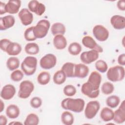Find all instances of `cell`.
Returning a JSON list of instances; mask_svg holds the SVG:
<instances>
[{"instance_id": "obj_4", "label": "cell", "mask_w": 125, "mask_h": 125, "mask_svg": "<svg viewBox=\"0 0 125 125\" xmlns=\"http://www.w3.org/2000/svg\"><path fill=\"white\" fill-rule=\"evenodd\" d=\"M50 22L46 20H42L38 22L36 25L33 27V32L37 39H42L45 37L49 29Z\"/></svg>"}, {"instance_id": "obj_44", "label": "cell", "mask_w": 125, "mask_h": 125, "mask_svg": "<svg viewBox=\"0 0 125 125\" xmlns=\"http://www.w3.org/2000/svg\"><path fill=\"white\" fill-rule=\"evenodd\" d=\"M5 5L6 4L5 3H3L2 1L0 2V15L6 13L5 11Z\"/></svg>"}, {"instance_id": "obj_30", "label": "cell", "mask_w": 125, "mask_h": 125, "mask_svg": "<svg viewBox=\"0 0 125 125\" xmlns=\"http://www.w3.org/2000/svg\"><path fill=\"white\" fill-rule=\"evenodd\" d=\"M61 121L65 125H71L73 124L74 118L73 114L69 111H64L61 115Z\"/></svg>"}, {"instance_id": "obj_40", "label": "cell", "mask_w": 125, "mask_h": 125, "mask_svg": "<svg viewBox=\"0 0 125 125\" xmlns=\"http://www.w3.org/2000/svg\"><path fill=\"white\" fill-rule=\"evenodd\" d=\"M30 104L33 108H38L42 105V100L39 97H34L30 100Z\"/></svg>"}, {"instance_id": "obj_34", "label": "cell", "mask_w": 125, "mask_h": 125, "mask_svg": "<svg viewBox=\"0 0 125 125\" xmlns=\"http://www.w3.org/2000/svg\"><path fill=\"white\" fill-rule=\"evenodd\" d=\"M39 123V118L38 116L34 113L28 114L24 122L25 125H37Z\"/></svg>"}, {"instance_id": "obj_45", "label": "cell", "mask_w": 125, "mask_h": 125, "mask_svg": "<svg viewBox=\"0 0 125 125\" xmlns=\"http://www.w3.org/2000/svg\"><path fill=\"white\" fill-rule=\"evenodd\" d=\"M7 123V118L4 115H0V124L1 125H6Z\"/></svg>"}, {"instance_id": "obj_43", "label": "cell", "mask_w": 125, "mask_h": 125, "mask_svg": "<svg viewBox=\"0 0 125 125\" xmlns=\"http://www.w3.org/2000/svg\"><path fill=\"white\" fill-rule=\"evenodd\" d=\"M117 6L118 9L122 11L125 10V1L124 0H120L117 2Z\"/></svg>"}, {"instance_id": "obj_13", "label": "cell", "mask_w": 125, "mask_h": 125, "mask_svg": "<svg viewBox=\"0 0 125 125\" xmlns=\"http://www.w3.org/2000/svg\"><path fill=\"white\" fill-rule=\"evenodd\" d=\"M18 17L21 23L24 26L30 25L33 21V14L26 8L21 9L19 12Z\"/></svg>"}, {"instance_id": "obj_46", "label": "cell", "mask_w": 125, "mask_h": 125, "mask_svg": "<svg viewBox=\"0 0 125 125\" xmlns=\"http://www.w3.org/2000/svg\"><path fill=\"white\" fill-rule=\"evenodd\" d=\"M0 112H1L3 109H4V103H3V101L2 100H0Z\"/></svg>"}, {"instance_id": "obj_18", "label": "cell", "mask_w": 125, "mask_h": 125, "mask_svg": "<svg viewBox=\"0 0 125 125\" xmlns=\"http://www.w3.org/2000/svg\"><path fill=\"white\" fill-rule=\"evenodd\" d=\"M110 23L113 28L116 29H124L125 27V18L118 15H114L110 19Z\"/></svg>"}, {"instance_id": "obj_23", "label": "cell", "mask_w": 125, "mask_h": 125, "mask_svg": "<svg viewBox=\"0 0 125 125\" xmlns=\"http://www.w3.org/2000/svg\"><path fill=\"white\" fill-rule=\"evenodd\" d=\"M20 110L18 106L14 104L9 105L6 109V114L10 119H16L19 117Z\"/></svg>"}, {"instance_id": "obj_47", "label": "cell", "mask_w": 125, "mask_h": 125, "mask_svg": "<svg viewBox=\"0 0 125 125\" xmlns=\"http://www.w3.org/2000/svg\"><path fill=\"white\" fill-rule=\"evenodd\" d=\"M13 124H22L21 123H20V122H11V123H10L9 124V125H13Z\"/></svg>"}, {"instance_id": "obj_39", "label": "cell", "mask_w": 125, "mask_h": 125, "mask_svg": "<svg viewBox=\"0 0 125 125\" xmlns=\"http://www.w3.org/2000/svg\"><path fill=\"white\" fill-rule=\"evenodd\" d=\"M23 77V73L19 69H16L11 74V79L14 82H19L21 81Z\"/></svg>"}, {"instance_id": "obj_9", "label": "cell", "mask_w": 125, "mask_h": 125, "mask_svg": "<svg viewBox=\"0 0 125 125\" xmlns=\"http://www.w3.org/2000/svg\"><path fill=\"white\" fill-rule=\"evenodd\" d=\"M83 44L86 47L91 50H95L98 53H102L103 51V48L97 43L92 37L89 36H85L83 37L82 40Z\"/></svg>"}, {"instance_id": "obj_19", "label": "cell", "mask_w": 125, "mask_h": 125, "mask_svg": "<svg viewBox=\"0 0 125 125\" xmlns=\"http://www.w3.org/2000/svg\"><path fill=\"white\" fill-rule=\"evenodd\" d=\"M21 6V1L19 0H10L5 5L6 13L11 14L17 13Z\"/></svg>"}, {"instance_id": "obj_41", "label": "cell", "mask_w": 125, "mask_h": 125, "mask_svg": "<svg viewBox=\"0 0 125 125\" xmlns=\"http://www.w3.org/2000/svg\"><path fill=\"white\" fill-rule=\"evenodd\" d=\"M11 41L7 39H3L0 41V48L1 50L5 52L6 48Z\"/></svg>"}, {"instance_id": "obj_22", "label": "cell", "mask_w": 125, "mask_h": 125, "mask_svg": "<svg viewBox=\"0 0 125 125\" xmlns=\"http://www.w3.org/2000/svg\"><path fill=\"white\" fill-rule=\"evenodd\" d=\"M53 44L58 50L63 49L67 45L66 39L62 35H56L53 38Z\"/></svg>"}, {"instance_id": "obj_33", "label": "cell", "mask_w": 125, "mask_h": 125, "mask_svg": "<svg viewBox=\"0 0 125 125\" xmlns=\"http://www.w3.org/2000/svg\"><path fill=\"white\" fill-rule=\"evenodd\" d=\"M120 102V98L116 95H112L107 98L106 104L107 105L111 108H114L116 107Z\"/></svg>"}, {"instance_id": "obj_12", "label": "cell", "mask_w": 125, "mask_h": 125, "mask_svg": "<svg viewBox=\"0 0 125 125\" xmlns=\"http://www.w3.org/2000/svg\"><path fill=\"white\" fill-rule=\"evenodd\" d=\"M28 7L30 11L35 13L38 16H42L45 11V6L38 0H33L29 2Z\"/></svg>"}, {"instance_id": "obj_37", "label": "cell", "mask_w": 125, "mask_h": 125, "mask_svg": "<svg viewBox=\"0 0 125 125\" xmlns=\"http://www.w3.org/2000/svg\"><path fill=\"white\" fill-rule=\"evenodd\" d=\"M95 65L96 69L101 73H104L107 70V64L103 60H98L95 62Z\"/></svg>"}, {"instance_id": "obj_3", "label": "cell", "mask_w": 125, "mask_h": 125, "mask_svg": "<svg viewBox=\"0 0 125 125\" xmlns=\"http://www.w3.org/2000/svg\"><path fill=\"white\" fill-rule=\"evenodd\" d=\"M125 68L121 65H116L110 67L107 71L106 76L111 82H117L122 81L125 77Z\"/></svg>"}, {"instance_id": "obj_25", "label": "cell", "mask_w": 125, "mask_h": 125, "mask_svg": "<svg viewBox=\"0 0 125 125\" xmlns=\"http://www.w3.org/2000/svg\"><path fill=\"white\" fill-rule=\"evenodd\" d=\"M75 64L72 62H67L63 64L61 70L64 73L66 77L73 78L74 77V68Z\"/></svg>"}, {"instance_id": "obj_16", "label": "cell", "mask_w": 125, "mask_h": 125, "mask_svg": "<svg viewBox=\"0 0 125 125\" xmlns=\"http://www.w3.org/2000/svg\"><path fill=\"white\" fill-rule=\"evenodd\" d=\"M15 18L12 15H7L0 18V30H5L12 27L15 24Z\"/></svg>"}, {"instance_id": "obj_8", "label": "cell", "mask_w": 125, "mask_h": 125, "mask_svg": "<svg viewBox=\"0 0 125 125\" xmlns=\"http://www.w3.org/2000/svg\"><path fill=\"white\" fill-rule=\"evenodd\" d=\"M92 32L95 38L100 42L105 41L109 37L108 30L102 25H95L93 28Z\"/></svg>"}, {"instance_id": "obj_35", "label": "cell", "mask_w": 125, "mask_h": 125, "mask_svg": "<svg viewBox=\"0 0 125 125\" xmlns=\"http://www.w3.org/2000/svg\"><path fill=\"white\" fill-rule=\"evenodd\" d=\"M102 92L104 95H109L111 94L114 90L113 84L110 82L104 83L101 87Z\"/></svg>"}, {"instance_id": "obj_5", "label": "cell", "mask_w": 125, "mask_h": 125, "mask_svg": "<svg viewBox=\"0 0 125 125\" xmlns=\"http://www.w3.org/2000/svg\"><path fill=\"white\" fill-rule=\"evenodd\" d=\"M34 89L33 83L29 80H25L21 82L20 84L18 96L21 99L28 98Z\"/></svg>"}, {"instance_id": "obj_24", "label": "cell", "mask_w": 125, "mask_h": 125, "mask_svg": "<svg viewBox=\"0 0 125 125\" xmlns=\"http://www.w3.org/2000/svg\"><path fill=\"white\" fill-rule=\"evenodd\" d=\"M51 31L54 36L57 35H63L65 33L66 29L65 26L62 23L55 22L52 25Z\"/></svg>"}, {"instance_id": "obj_38", "label": "cell", "mask_w": 125, "mask_h": 125, "mask_svg": "<svg viewBox=\"0 0 125 125\" xmlns=\"http://www.w3.org/2000/svg\"><path fill=\"white\" fill-rule=\"evenodd\" d=\"M63 92L65 95L68 97H72L75 95L76 93V89L74 85L68 84L64 86Z\"/></svg>"}, {"instance_id": "obj_14", "label": "cell", "mask_w": 125, "mask_h": 125, "mask_svg": "<svg viewBox=\"0 0 125 125\" xmlns=\"http://www.w3.org/2000/svg\"><path fill=\"white\" fill-rule=\"evenodd\" d=\"M16 92V88L14 85L10 84H6L1 90L0 97L5 100H9L14 96Z\"/></svg>"}, {"instance_id": "obj_15", "label": "cell", "mask_w": 125, "mask_h": 125, "mask_svg": "<svg viewBox=\"0 0 125 125\" xmlns=\"http://www.w3.org/2000/svg\"><path fill=\"white\" fill-rule=\"evenodd\" d=\"M125 104L124 100L118 109L114 112V121L117 124H122L125 121Z\"/></svg>"}, {"instance_id": "obj_27", "label": "cell", "mask_w": 125, "mask_h": 125, "mask_svg": "<svg viewBox=\"0 0 125 125\" xmlns=\"http://www.w3.org/2000/svg\"><path fill=\"white\" fill-rule=\"evenodd\" d=\"M66 76L62 70L57 71L53 75V80L55 83L57 84H62L65 82Z\"/></svg>"}, {"instance_id": "obj_36", "label": "cell", "mask_w": 125, "mask_h": 125, "mask_svg": "<svg viewBox=\"0 0 125 125\" xmlns=\"http://www.w3.org/2000/svg\"><path fill=\"white\" fill-rule=\"evenodd\" d=\"M34 26L30 27L27 28L24 33V37L25 39L27 41H34L37 39L33 32Z\"/></svg>"}, {"instance_id": "obj_42", "label": "cell", "mask_w": 125, "mask_h": 125, "mask_svg": "<svg viewBox=\"0 0 125 125\" xmlns=\"http://www.w3.org/2000/svg\"><path fill=\"white\" fill-rule=\"evenodd\" d=\"M118 62L122 66L125 65V54L123 53L120 55L118 58Z\"/></svg>"}, {"instance_id": "obj_6", "label": "cell", "mask_w": 125, "mask_h": 125, "mask_svg": "<svg viewBox=\"0 0 125 125\" xmlns=\"http://www.w3.org/2000/svg\"><path fill=\"white\" fill-rule=\"evenodd\" d=\"M100 108V104L97 101L89 102L84 110V115L88 119H93L97 114Z\"/></svg>"}, {"instance_id": "obj_32", "label": "cell", "mask_w": 125, "mask_h": 125, "mask_svg": "<svg viewBox=\"0 0 125 125\" xmlns=\"http://www.w3.org/2000/svg\"><path fill=\"white\" fill-rule=\"evenodd\" d=\"M68 51L71 55L77 56L81 52L82 46L78 42H73L69 44L68 48Z\"/></svg>"}, {"instance_id": "obj_10", "label": "cell", "mask_w": 125, "mask_h": 125, "mask_svg": "<svg viewBox=\"0 0 125 125\" xmlns=\"http://www.w3.org/2000/svg\"><path fill=\"white\" fill-rule=\"evenodd\" d=\"M99 53L93 50L83 52L80 56V59L84 64H90L98 59Z\"/></svg>"}, {"instance_id": "obj_29", "label": "cell", "mask_w": 125, "mask_h": 125, "mask_svg": "<svg viewBox=\"0 0 125 125\" xmlns=\"http://www.w3.org/2000/svg\"><path fill=\"white\" fill-rule=\"evenodd\" d=\"M25 52L29 55H36L39 52V45L35 42H30L26 44L24 47Z\"/></svg>"}, {"instance_id": "obj_21", "label": "cell", "mask_w": 125, "mask_h": 125, "mask_svg": "<svg viewBox=\"0 0 125 125\" xmlns=\"http://www.w3.org/2000/svg\"><path fill=\"white\" fill-rule=\"evenodd\" d=\"M21 46L19 43L10 42L6 48L5 52L10 56H17L21 52Z\"/></svg>"}, {"instance_id": "obj_1", "label": "cell", "mask_w": 125, "mask_h": 125, "mask_svg": "<svg viewBox=\"0 0 125 125\" xmlns=\"http://www.w3.org/2000/svg\"><path fill=\"white\" fill-rule=\"evenodd\" d=\"M85 105L84 101L80 98L72 99L67 98L63 100L61 103V106L65 110H69L76 113L83 111Z\"/></svg>"}, {"instance_id": "obj_11", "label": "cell", "mask_w": 125, "mask_h": 125, "mask_svg": "<svg viewBox=\"0 0 125 125\" xmlns=\"http://www.w3.org/2000/svg\"><path fill=\"white\" fill-rule=\"evenodd\" d=\"M82 93L89 98H96L99 95V89H95L88 82L84 83L81 87Z\"/></svg>"}, {"instance_id": "obj_31", "label": "cell", "mask_w": 125, "mask_h": 125, "mask_svg": "<svg viewBox=\"0 0 125 125\" xmlns=\"http://www.w3.org/2000/svg\"><path fill=\"white\" fill-rule=\"evenodd\" d=\"M50 80V75L46 71L41 72L37 77V81L39 84L41 85H46L48 83Z\"/></svg>"}, {"instance_id": "obj_28", "label": "cell", "mask_w": 125, "mask_h": 125, "mask_svg": "<svg viewBox=\"0 0 125 125\" xmlns=\"http://www.w3.org/2000/svg\"><path fill=\"white\" fill-rule=\"evenodd\" d=\"M6 66L10 71L16 70L20 66V61L15 57H11L8 59L6 62Z\"/></svg>"}, {"instance_id": "obj_7", "label": "cell", "mask_w": 125, "mask_h": 125, "mask_svg": "<svg viewBox=\"0 0 125 125\" xmlns=\"http://www.w3.org/2000/svg\"><path fill=\"white\" fill-rule=\"evenodd\" d=\"M57 62V58L53 54H47L40 61V66L44 69H50L54 67Z\"/></svg>"}, {"instance_id": "obj_2", "label": "cell", "mask_w": 125, "mask_h": 125, "mask_svg": "<svg viewBox=\"0 0 125 125\" xmlns=\"http://www.w3.org/2000/svg\"><path fill=\"white\" fill-rule=\"evenodd\" d=\"M37 59L33 56H27L25 58L21 64V68L27 76H31L36 72L37 66Z\"/></svg>"}, {"instance_id": "obj_20", "label": "cell", "mask_w": 125, "mask_h": 125, "mask_svg": "<svg viewBox=\"0 0 125 125\" xmlns=\"http://www.w3.org/2000/svg\"><path fill=\"white\" fill-rule=\"evenodd\" d=\"M102 81L101 74L97 71H93L91 73L87 82H88L95 89H99V87Z\"/></svg>"}, {"instance_id": "obj_17", "label": "cell", "mask_w": 125, "mask_h": 125, "mask_svg": "<svg viewBox=\"0 0 125 125\" xmlns=\"http://www.w3.org/2000/svg\"><path fill=\"white\" fill-rule=\"evenodd\" d=\"M89 73V68L83 63L76 64L74 68V77L79 78H85Z\"/></svg>"}, {"instance_id": "obj_26", "label": "cell", "mask_w": 125, "mask_h": 125, "mask_svg": "<svg viewBox=\"0 0 125 125\" xmlns=\"http://www.w3.org/2000/svg\"><path fill=\"white\" fill-rule=\"evenodd\" d=\"M114 112L110 108L104 107L100 113V117L104 122H109L113 119Z\"/></svg>"}]
</instances>
